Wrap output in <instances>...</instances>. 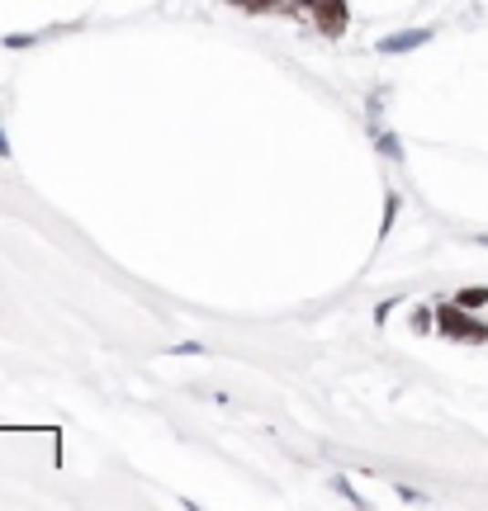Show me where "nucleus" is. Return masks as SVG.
Wrapping results in <instances>:
<instances>
[{"label":"nucleus","instance_id":"obj_1","mask_svg":"<svg viewBox=\"0 0 488 511\" xmlns=\"http://www.w3.org/2000/svg\"><path fill=\"white\" fill-rule=\"evenodd\" d=\"M436 322H441V332H451L455 341H483L488 336V327L474 322V318H465V308H460V303L441 308V318H436Z\"/></svg>","mask_w":488,"mask_h":511},{"label":"nucleus","instance_id":"obj_2","mask_svg":"<svg viewBox=\"0 0 488 511\" xmlns=\"http://www.w3.org/2000/svg\"><path fill=\"white\" fill-rule=\"evenodd\" d=\"M427 38H431L427 29H403L394 38H379V53H412V47H422Z\"/></svg>","mask_w":488,"mask_h":511},{"label":"nucleus","instance_id":"obj_3","mask_svg":"<svg viewBox=\"0 0 488 511\" xmlns=\"http://www.w3.org/2000/svg\"><path fill=\"white\" fill-rule=\"evenodd\" d=\"M455 303L465 308V312H474V308H483V303H488V289H460Z\"/></svg>","mask_w":488,"mask_h":511},{"label":"nucleus","instance_id":"obj_4","mask_svg":"<svg viewBox=\"0 0 488 511\" xmlns=\"http://www.w3.org/2000/svg\"><path fill=\"white\" fill-rule=\"evenodd\" d=\"M379 148H384L389 157H399V138H394V133H379Z\"/></svg>","mask_w":488,"mask_h":511},{"label":"nucleus","instance_id":"obj_5","mask_svg":"<svg viewBox=\"0 0 488 511\" xmlns=\"http://www.w3.org/2000/svg\"><path fill=\"white\" fill-rule=\"evenodd\" d=\"M10 152V142H5V133H0V157H5Z\"/></svg>","mask_w":488,"mask_h":511},{"label":"nucleus","instance_id":"obj_6","mask_svg":"<svg viewBox=\"0 0 488 511\" xmlns=\"http://www.w3.org/2000/svg\"><path fill=\"white\" fill-rule=\"evenodd\" d=\"M299 5H318V0H299Z\"/></svg>","mask_w":488,"mask_h":511}]
</instances>
